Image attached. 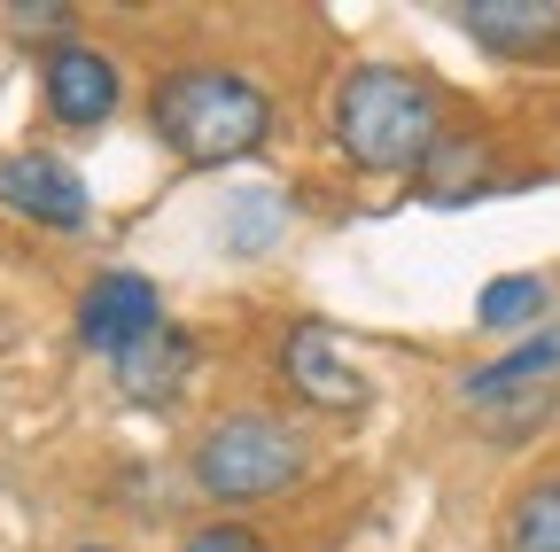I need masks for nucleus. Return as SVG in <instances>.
Returning a JSON list of instances; mask_svg holds the SVG:
<instances>
[{
	"label": "nucleus",
	"instance_id": "obj_17",
	"mask_svg": "<svg viewBox=\"0 0 560 552\" xmlns=\"http://www.w3.org/2000/svg\"><path fill=\"white\" fill-rule=\"evenodd\" d=\"M9 24H16V32H62L70 16H62V9H9Z\"/></svg>",
	"mask_w": 560,
	"mask_h": 552
},
{
	"label": "nucleus",
	"instance_id": "obj_9",
	"mask_svg": "<svg viewBox=\"0 0 560 552\" xmlns=\"http://www.w3.org/2000/svg\"><path fill=\"white\" fill-rule=\"evenodd\" d=\"M109 374H117V389H125L132 404H172V397L187 389V374H195V334L164 319L149 342H132Z\"/></svg>",
	"mask_w": 560,
	"mask_h": 552
},
{
	"label": "nucleus",
	"instance_id": "obj_7",
	"mask_svg": "<svg viewBox=\"0 0 560 552\" xmlns=\"http://www.w3.org/2000/svg\"><path fill=\"white\" fill-rule=\"evenodd\" d=\"M0 202L39 226H86V179L55 156H0Z\"/></svg>",
	"mask_w": 560,
	"mask_h": 552
},
{
	"label": "nucleus",
	"instance_id": "obj_13",
	"mask_svg": "<svg viewBox=\"0 0 560 552\" xmlns=\"http://www.w3.org/2000/svg\"><path fill=\"white\" fill-rule=\"evenodd\" d=\"M499 544L506 552H560V474L552 482H529V491L506 506Z\"/></svg>",
	"mask_w": 560,
	"mask_h": 552
},
{
	"label": "nucleus",
	"instance_id": "obj_6",
	"mask_svg": "<svg viewBox=\"0 0 560 552\" xmlns=\"http://www.w3.org/2000/svg\"><path fill=\"white\" fill-rule=\"evenodd\" d=\"M39 86H47L55 125H70V132H94L117 117V62L86 39H55L39 62Z\"/></svg>",
	"mask_w": 560,
	"mask_h": 552
},
{
	"label": "nucleus",
	"instance_id": "obj_4",
	"mask_svg": "<svg viewBox=\"0 0 560 552\" xmlns=\"http://www.w3.org/2000/svg\"><path fill=\"white\" fill-rule=\"evenodd\" d=\"M280 381H289L304 404H319V412H359L374 397L366 366L350 359V342L335 327H319V319L289 327V342H280Z\"/></svg>",
	"mask_w": 560,
	"mask_h": 552
},
{
	"label": "nucleus",
	"instance_id": "obj_5",
	"mask_svg": "<svg viewBox=\"0 0 560 552\" xmlns=\"http://www.w3.org/2000/svg\"><path fill=\"white\" fill-rule=\"evenodd\" d=\"M156 327H164V304H156L149 272H102V281L79 296V342L102 351L109 366L132 351V342H149Z\"/></svg>",
	"mask_w": 560,
	"mask_h": 552
},
{
	"label": "nucleus",
	"instance_id": "obj_14",
	"mask_svg": "<svg viewBox=\"0 0 560 552\" xmlns=\"http://www.w3.org/2000/svg\"><path fill=\"white\" fill-rule=\"evenodd\" d=\"M482 141H444L436 149V164H429V202H467L475 187H482Z\"/></svg>",
	"mask_w": 560,
	"mask_h": 552
},
{
	"label": "nucleus",
	"instance_id": "obj_1",
	"mask_svg": "<svg viewBox=\"0 0 560 552\" xmlns=\"http://www.w3.org/2000/svg\"><path fill=\"white\" fill-rule=\"evenodd\" d=\"M335 141L359 172H429L444 149V94L412 71L366 62L335 86Z\"/></svg>",
	"mask_w": 560,
	"mask_h": 552
},
{
	"label": "nucleus",
	"instance_id": "obj_11",
	"mask_svg": "<svg viewBox=\"0 0 560 552\" xmlns=\"http://www.w3.org/2000/svg\"><path fill=\"white\" fill-rule=\"evenodd\" d=\"M467 412L482 421L490 444H522V436H537L552 412H560V381H545V389H506V397H475Z\"/></svg>",
	"mask_w": 560,
	"mask_h": 552
},
{
	"label": "nucleus",
	"instance_id": "obj_2",
	"mask_svg": "<svg viewBox=\"0 0 560 552\" xmlns=\"http://www.w3.org/2000/svg\"><path fill=\"white\" fill-rule=\"evenodd\" d=\"M149 125L179 164H242L272 141V94L242 71H164L149 94Z\"/></svg>",
	"mask_w": 560,
	"mask_h": 552
},
{
	"label": "nucleus",
	"instance_id": "obj_10",
	"mask_svg": "<svg viewBox=\"0 0 560 552\" xmlns=\"http://www.w3.org/2000/svg\"><path fill=\"white\" fill-rule=\"evenodd\" d=\"M545 381H560V327H537L529 342H514L499 366L467 374V381H459V404H475V397H506V389H545Z\"/></svg>",
	"mask_w": 560,
	"mask_h": 552
},
{
	"label": "nucleus",
	"instance_id": "obj_18",
	"mask_svg": "<svg viewBox=\"0 0 560 552\" xmlns=\"http://www.w3.org/2000/svg\"><path fill=\"white\" fill-rule=\"evenodd\" d=\"M79 552H109V544H79Z\"/></svg>",
	"mask_w": 560,
	"mask_h": 552
},
{
	"label": "nucleus",
	"instance_id": "obj_8",
	"mask_svg": "<svg viewBox=\"0 0 560 552\" xmlns=\"http://www.w3.org/2000/svg\"><path fill=\"white\" fill-rule=\"evenodd\" d=\"M459 32L506 62H545L560 47V9L552 0H475V9H459Z\"/></svg>",
	"mask_w": 560,
	"mask_h": 552
},
{
	"label": "nucleus",
	"instance_id": "obj_16",
	"mask_svg": "<svg viewBox=\"0 0 560 552\" xmlns=\"http://www.w3.org/2000/svg\"><path fill=\"white\" fill-rule=\"evenodd\" d=\"M265 226H272V202H242V211L226 219V234H242L234 249H265Z\"/></svg>",
	"mask_w": 560,
	"mask_h": 552
},
{
	"label": "nucleus",
	"instance_id": "obj_3",
	"mask_svg": "<svg viewBox=\"0 0 560 552\" xmlns=\"http://www.w3.org/2000/svg\"><path fill=\"white\" fill-rule=\"evenodd\" d=\"M304 467H312V444L289 421H272V412H219L187 459L195 491L210 506H265L280 491H296Z\"/></svg>",
	"mask_w": 560,
	"mask_h": 552
},
{
	"label": "nucleus",
	"instance_id": "obj_15",
	"mask_svg": "<svg viewBox=\"0 0 560 552\" xmlns=\"http://www.w3.org/2000/svg\"><path fill=\"white\" fill-rule=\"evenodd\" d=\"M179 552H265V537L242 529V521H210V529H195Z\"/></svg>",
	"mask_w": 560,
	"mask_h": 552
},
{
	"label": "nucleus",
	"instance_id": "obj_12",
	"mask_svg": "<svg viewBox=\"0 0 560 552\" xmlns=\"http://www.w3.org/2000/svg\"><path fill=\"white\" fill-rule=\"evenodd\" d=\"M545 312H552V289L537 281V272H499V281L482 289V304H475V319H482L490 334H514V327H545Z\"/></svg>",
	"mask_w": 560,
	"mask_h": 552
}]
</instances>
